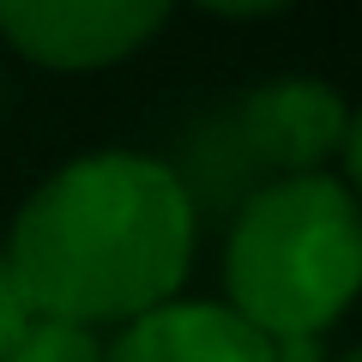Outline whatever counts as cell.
Here are the masks:
<instances>
[{
  "label": "cell",
  "mask_w": 362,
  "mask_h": 362,
  "mask_svg": "<svg viewBox=\"0 0 362 362\" xmlns=\"http://www.w3.org/2000/svg\"><path fill=\"white\" fill-rule=\"evenodd\" d=\"M199 206L181 175L139 151H90L18 206L6 266L30 314L127 326L181 296Z\"/></svg>",
  "instance_id": "cell-1"
},
{
  "label": "cell",
  "mask_w": 362,
  "mask_h": 362,
  "mask_svg": "<svg viewBox=\"0 0 362 362\" xmlns=\"http://www.w3.org/2000/svg\"><path fill=\"white\" fill-rule=\"evenodd\" d=\"M230 308L266 338L326 332L362 296V199L338 175H272L223 242Z\"/></svg>",
  "instance_id": "cell-2"
},
{
  "label": "cell",
  "mask_w": 362,
  "mask_h": 362,
  "mask_svg": "<svg viewBox=\"0 0 362 362\" xmlns=\"http://www.w3.org/2000/svg\"><path fill=\"white\" fill-rule=\"evenodd\" d=\"M175 0H0V37L54 73H97L163 30Z\"/></svg>",
  "instance_id": "cell-3"
},
{
  "label": "cell",
  "mask_w": 362,
  "mask_h": 362,
  "mask_svg": "<svg viewBox=\"0 0 362 362\" xmlns=\"http://www.w3.org/2000/svg\"><path fill=\"white\" fill-rule=\"evenodd\" d=\"M230 127L242 139L247 163L259 175H314L338 157L350 127V109L326 78L314 73H278L266 85H254L247 97H235Z\"/></svg>",
  "instance_id": "cell-4"
},
{
  "label": "cell",
  "mask_w": 362,
  "mask_h": 362,
  "mask_svg": "<svg viewBox=\"0 0 362 362\" xmlns=\"http://www.w3.org/2000/svg\"><path fill=\"white\" fill-rule=\"evenodd\" d=\"M103 362H272V338L230 302H163L103 344Z\"/></svg>",
  "instance_id": "cell-5"
},
{
  "label": "cell",
  "mask_w": 362,
  "mask_h": 362,
  "mask_svg": "<svg viewBox=\"0 0 362 362\" xmlns=\"http://www.w3.org/2000/svg\"><path fill=\"white\" fill-rule=\"evenodd\" d=\"M0 362H103V338H97V326L37 314V320L25 326V338H18Z\"/></svg>",
  "instance_id": "cell-6"
},
{
  "label": "cell",
  "mask_w": 362,
  "mask_h": 362,
  "mask_svg": "<svg viewBox=\"0 0 362 362\" xmlns=\"http://www.w3.org/2000/svg\"><path fill=\"white\" fill-rule=\"evenodd\" d=\"M37 320L30 314V302H25V290H18V278H13V266H6V247H0V356L25 338V326Z\"/></svg>",
  "instance_id": "cell-7"
},
{
  "label": "cell",
  "mask_w": 362,
  "mask_h": 362,
  "mask_svg": "<svg viewBox=\"0 0 362 362\" xmlns=\"http://www.w3.org/2000/svg\"><path fill=\"white\" fill-rule=\"evenodd\" d=\"M338 157H344V187L362 199V109H350V127H344V145H338Z\"/></svg>",
  "instance_id": "cell-8"
},
{
  "label": "cell",
  "mask_w": 362,
  "mask_h": 362,
  "mask_svg": "<svg viewBox=\"0 0 362 362\" xmlns=\"http://www.w3.org/2000/svg\"><path fill=\"white\" fill-rule=\"evenodd\" d=\"M272 362H326V350H320V332L272 338Z\"/></svg>",
  "instance_id": "cell-9"
},
{
  "label": "cell",
  "mask_w": 362,
  "mask_h": 362,
  "mask_svg": "<svg viewBox=\"0 0 362 362\" xmlns=\"http://www.w3.org/2000/svg\"><path fill=\"white\" fill-rule=\"evenodd\" d=\"M206 13H223V18H266V13H284L296 0H199Z\"/></svg>",
  "instance_id": "cell-10"
},
{
  "label": "cell",
  "mask_w": 362,
  "mask_h": 362,
  "mask_svg": "<svg viewBox=\"0 0 362 362\" xmlns=\"http://www.w3.org/2000/svg\"><path fill=\"white\" fill-rule=\"evenodd\" d=\"M332 362H362V344H356V350H344V356H332Z\"/></svg>",
  "instance_id": "cell-11"
}]
</instances>
